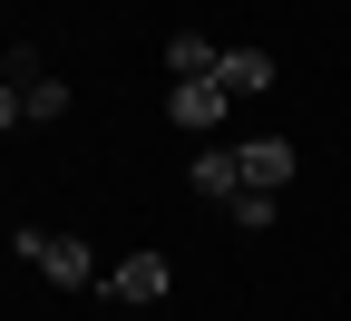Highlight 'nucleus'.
<instances>
[{
    "instance_id": "0eeeda50",
    "label": "nucleus",
    "mask_w": 351,
    "mask_h": 321,
    "mask_svg": "<svg viewBox=\"0 0 351 321\" xmlns=\"http://www.w3.org/2000/svg\"><path fill=\"white\" fill-rule=\"evenodd\" d=\"M215 68H225V49H215L205 29H176L166 39V78H215Z\"/></svg>"
},
{
    "instance_id": "6e6552de",
    "label": "nucleus",
    "mask_w": 351,
    "mask_h": 321,
    "mask_svg": "<svg viewBox=\"0 0 351 321\" xmlns=\"http://www.w3.org/2000/svg\"><path fill=\"white\" fill-rule=\"evenodd\" d=\"M215 88H225V98H254V88H274V59H263V49H225Z\"/></svg>"
},
{
    "instance_id": "7ed1b4c3",
    "label": "nucleus",
    "mask_w": 351,
    "mask_h": 321,
    "mask_svg": "<svg viewBox=\"0 0 351 321\" xmlns=\"http://www.w3.org/2000/svg\"><path fill=\"white\" fill-rule=\"evenodd\" d=\"M225 107H234V98H225L215 78H176V88H166V117L186 127V136H215V127H225Z\"/></svg>"
},
{
    "instance_id": "39448f33",
    "label": "nucleus",
    "mask_w": 351,
    "mask_h": 321,
    "mask_svg": "<svg viewBox=\"0 0 351 321\" xmlns=\"http://www.w3.org/2000/svg\"><path fill=\"white\" fill-rule=\"evenodd\" d=\"M166 283H176L166 253H127V263L108 272V302H166Z\"/></svg>"
},
{
    "instance_id": "f257e3e1",
    "label": "nucleus",
    "mask_w": 351,
    "mask_h": 321,
    "mask_svg": "<svg viewBox=\"0 0 351 321\" xmlns=\"http://www.w3.org/2000/svg\"><path fill=\"white\" fill-rule=\"evenodd\" d=\"M49 127V117H69V88L39 68V49H10V88H0V127Z\"/></svg>"
},
{
    "instance_id": "1a4fd4ad",
    "label": "nucleus",
    "mask_w": 351,
    "mask_h": 321,
    "mask_svg": "<svg viewBox=\"0 0 351 321\" xmlns=\"http://www.w3.org/2000/svg\"><path fill=\"white\" fill-rule=\"evenodd\" d=\"M225 214L244 224V234H274V214H283V205H274V195H263V185H244V195H234Z\"/></svg>"
},
{
    "instance_id": "20e7f679",
    "label": "nucleus",
    "mask_w": 351,
    "mask_h": 321,
    "mask_svg": "<svg viewBox=\"0 0 351 321\" xmlns=\"http://www.w3.org/2000/svg\"><path fill=\"white\" fill-rule=\"evenodd\" d=\"M186 185H195L205 205H234V195H244V146H205V156L186 166Z\"/></svg>"
},
{
    "instance_id": "f03ea898",
    "label": "nucleus",
    "mask_w": 351,
    "mask_h": 321,
    "mask_svg": "<svg viewBox=\"0 0 351 321\" xmlns=\"http://www.w3.org/2000/svg\"><path fill=\"white\" fill-rule=\"evenodd\" d=\"M10 244H20V263L49 272L59 292H88V283H98V253H88L78 234H10Z\"/></svg>"
},
{
    "instance_id": "423d86ee",
    "label": "nucleus",
    "mask_w": 351,
    "mask_h": 321,
    "mask_svg": "<svg viewBox=\"0 0 351 321\" xmlns=\"http://www.w3.org/2000/svg\"><path fill=\"white\" fill-rule=\"evenodd\" d=\"M293 166H302V156H293V136H254V146H244V185L283 195V185H293Z\"/></svg>"
}]
</instances>
